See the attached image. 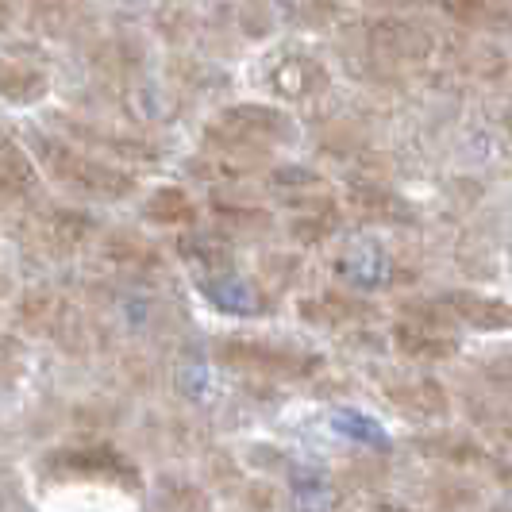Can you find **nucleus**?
Masks as SVG:
<instances>
[{
    "label": "nucleus",
    "mask_w": 512,
    "mask_h": 512,
    "mask_svg": "<svg viewBox=\"0 0 512 512\" xmlns=\"http://www.w3.org/2000/svg\"><path fill=\"white\" fill-rule=\"evenodd\" d=\"M147 216L154 224H189L197 216V205L185 189L166 185V189H154V197L147 201Z\"/></svg>",
    "instance_id": "obj_16"
},
{
    "label": "nucleus",
    "mask_w": 512,
    "mask_h": 512,
    "mask_svg": "<svg viewBox=\"0 0 512 512\" xmlns=\"http://www.w3.org/2000/svg\"><path fill=\"white\" fill-rule=\"evenodd\" d=\"M509 62H512V58H509Z\"/></svg>",
    "instance_id": "obj_24"
},
{
    "label": "nucleus",
    "mask_w": 512,
    "mask_h": 512,
    "mask_svg": "<svg viewBox=\"0 0 512 512\" xmlns=\"http://www.w3.org/2000/svg\"><path fill=\"white\" fill-rule=\"evenodd\" d=\"M216 355L235 370H251V374H266V378H305L320 366L312 355L274 347V343H251V339H228L216 347Z\"/></svg>",
    "instance_id": "obj_7"
},
{
    "label": "nucleus",
    "mask_w": 512,
    "mask_h": 512,
    "mask_svg": "<svg viewBox=\"0 0 512 512\" xmlns=\"http://www.w3.org/2000/svg\"><path fill=\"white\" fill-rule=\"evenodd\" d=\"M293 120L282 108L270 104H235L228 112H220L205 131V143L212 154H220L224 162H231V174H247L262 154H270L274 147L293 143Z\"/></svg>",
    "instance_id": "obj_1"
},
{
    "label": "nucleus",
    "mask_w": 512,
    "mask_h": 512,
    "mask_svg": "<svg viewBox=\"0 0 512 512\" xmlns=\"http://www.w3.org/2000/svg\"><path fill=\"white\" fill-rule=\"evenodd\" d=\"M339 224H343V216H339V205H335L332 197H320V201H312V205L293 208L289 235H293L297 243H305V247H316V243L332 239L335 231H339Z\"/></svg>",
    "instance_id": "obj_13"
},
{
    "label": "nucleus",
    "mask_w": 512,
    "mask_h": 512,
    "mask_svg": "<svg viewBox=\"0 0 512 512\" xmlns=\"http://www.w3.org/2000/svg\"><path fill=\"white\" fill-rule=\"evenodd\" d=\"M262 81L285 104H308L332 89L328 66L305 47H282V51L270 54L262 66Z\"/></svg>",
    "instance_id": "obj_5"
},
{
    "label": "nucleus",
    "mask_w": 512,
    "mask_h": 512,
    "mask_svg": "<svg viewBox=\"0 0 512 512\" xmlns=\"http://www.w3.org/2000/svg\"><path fill=\"white\" fill-rule=\"evenodd\" d=\"M389 405L412 420H439L447 416V389L432 378H405V382L389 385Z\"/></svg>",
    "instance_id": "obj_12"
},
{
    "label": "nucleus",
    "mask_w": 512,
    "mask_h": 512,
    "mask_svg": "<svg viewBox=\"0 0 512 512\" xmlns=\"http://www.w3.org/2000/svg\"><path fill=\"white\" fill-rule=\"evenodd\" d=\"M31 185V166L12 143H0V193H24Z\"/></svg>",
    "instance_id": "obj_17"
},
{
    "label": "nucleus",
    "mask_w": 512,
    "mask_h": 512,
    "mask_svg": "<svg viewBox=\"0 0 512 512\" xmlns=\"http://www.w3.org/2000/svg\"><path fill=\"white\" fill-rule=\"evenodd\" d=\"M443 8L462 31H478V35H493L512 24V16L497 0H443Z\"/></svg>",
    "instance_id": "obj_14"
},
{
    "label": "nucleus",
    "mask_w": 512,
    "mask_h": 512,
    "mask_svg": "<svg viewBox=\"0 0 512 512\" xmlns=\"http://www.w3.org/2000/svg\"><path fill=\"white\" fill-rule=\"evenodd\" d=\"M347 205L355 208V216L370 220V224H385V228H397V224H412V205L405 197H397L393 189H385L378 181H355L351 193H347Z\"/></svg>",
    "instance_id": "obj_10"
},
{
    "label": "nucleus",
    "mask_w": 512,
    "mask_h": 512,
    "mask_svg": "<svg viewBox=\"0 0 512 512\" xmlns=\"http://www.w3.org/2000/svg\"><path fill=\"white\" fill-rule=\"evenodd\" d=\"M301 316H305L308 324H316V328H335V332H343V328H359V324H370L374 320V308L359 301V297H351V293H324V297H312L301 305Z\"/></svg>",
    "instance_id": "obj_11"
},
{
    "label": "nucleus",
    "mask_w": 512,
    "mask_h": 512,
    "mask_svg": "<svg viewBox=\"0 0 512 512\" xmlns=\"http://www.w3.org/2000/svg\"><path fill=\"white\" fill-rule=\"evenodd\" d=\"M389 335H393L397 355L409 362H420V366L447 362L459 355L455 320L443 312L439 301H416L412 308H405Z\"/></svg>",
    "instance_id": "obj_3"
},
{
    "label": "nucleus",
    "mask_w": 512,
    "mask_h": 512,
    "mask_svg": "<svg viewBox=\"0 0 512 512\" xmlns=\"http://www.w3.org/2000/svg\"><path fill=\"white\" fill-rule=\"evenodd\" d=\"M362 43H366V54H370L382 70H412V66H424L439 47L432 27L416 24L412 16H401V12H389V16L370 20L366 31H362Z\"/></svg>",
    "instance_id": "obj_4"
},
{
    "label": "nucleus",
    "mask_w": 512,
    "mask_h": 512,
    "mask_svg": "<svg viewBox=\"0 0 512 512\" xmlns=\"http://www.w3.org/2000/svg\"><path fill=\"white\" fill-rule=\"evenodd\" d=\"M447 54H451L455 70H462V74L474 77V81H482V85L501 81L512 66L505 47H497L493 35H478V31H459V35L451 39Z\"/></svg>",
    "instance_id": "obj_9"
},
{
    "label": "nucleus",
    "mask_w": 512,
    "mask_h": 512,
    "mask_svg": "<svg viewBox=\"0 0 512 512\" xmlns=\"http://www.w3.org/2000/svg\"><path fill=\"white\" fill-rule=\"evenodd\" d=\"M8 24H12V4L0 0V27H8Z\"/></svg>",
    "instance_id": "obj_20"
},
{
    "label": "nucleus",
    "mask_w": 512,
    "mask_h": 512,
    "mask_svg": "<svg viewBox=\"0 0 512 512\" xmlns=\"http://www.w3.org/2000/svg\"><path fill=\"white\" fill-rule=\"evenodd\" d=\"M43 93H47V77L39 74V70H27V66L12 62V58H0V97L4 101L27 104L39 101Z\"/></svg>",
    "instance_id": "obj_15"
},
{
    "label": "nucleus",
    "mask_w": 512,
    "mask_h": 512,
    "mask_svg": "<svg viewBox=\"0 0 512 512\" xmlns=\"http://www.w3.org/2000/svg\"><path fill=\"white\" fill-rule=\"evenodd\" d=\"M382 8H389V12H412V8H428V4H443V0H378Z\"/></svg>",
    "instance_id": "obj_19"
},
{
    "label": "nucleus",
    "mask_w": 512,
    "mask_h": 512,
    "mask_svg": "<svg viewBox=\"0 0 512 512\" xmlns=\"http://www.w3.org/2000/svg\"><path fill=\"white\" fill-rule=\"evenodd\" d=\"M439 305L455 320V328H478V332L512 328V305L505 297H489L478 289H451V293L439 297Z\"/></svg>",
    "instance_id": "obj_8"
},
{
    "label": "nucleus",
    "mask_w": 512,
    "mask_h": 512,
    "mask_svg": "<svg viewBox=\"0 0 512 512\" xmlns=\"http://www.w3.org/2000/svg\"><path fill=\"white\" fill-rule=\"evenodd\" d=\"M35 154L43 162V170L51 174L58 185L74 189L81 197H93V201H120L135 189V178L128 170L104 162L97 154H85L66 143H54V139H35Z\"/></svg>",
    "instance_id": "obj_2"
},
{
    "label": "nucleus",
    "mask_w": 512,
    "mask_h": 512,
    "mask_svg": "<svg viewBox=\"0 0 512 512\" xmlns=\"http://www.w3.org/2000/svg\"><path fill=\"white\" fill-rule=\"evenodd\" d=\"M486 378L497 389H509L512 393V355H501V359H489L486 362Z\"/></svg>",
    "instance_id": "obj_18"
},
{
    "label": "nucleus",
    "mask_w": 512,
    "mask_h": 512,
    "mask_svg": "<svg viewBox=\"0 0 512 512\" xmlns=\"http://www.w3.org/2000/svg\"><path fill=\"white\" fill-rule=\"evenodd\" d=\"M378 512H405V509H378Z\"/></svg>",
    "instance_id": "obj_22"
},
{
    "label": "nucleus",
    "mask_w": 512,
    "mask_h": 512,
    "mask_svg": "<svg viewBox=\"0 0 512 512\" xmlns=\"http://www.w3.org/2000/svg\"><path fill=\"white\" fill-rule=\"evenodd\" d=\"M335 274L347 285L362 289V293L393 289V285L409 282V274L401 270L397 255L385 247L382 239H351V243L335 255Z\"/></svg>",
    "instance_id": "obj_6"
},
{
    "label": "nucleus",
    "mask_w": 512,
    "mask_h": 512,
    "mask_svg": "<svg viewBox=\"0 0 512 512\" xmlns=\"http://www.w3.org/2000/svg\"><path fill=\"white\" fill-rule=\"evenodd\" d=\"M505 124H509V131H512V108H509V116H505Z\"/></svg>",
    "instance_id": "obj_21"
},
{
    "label": "nucleus",
    "mask_w": 512,
    "mask_h": 512,
    "mask_svg": "<svg viewBox=\"0 0 512 512\" xmlns=\"http://www.w3.org/2000/svg\"><path fill=\"white\" fill-rule=\"evenodd\" d=\"M328 4H339V0H328Z\"/></svg>",
    "instance_id": "obj_23"
}]
</instances>
